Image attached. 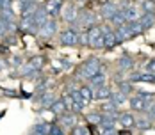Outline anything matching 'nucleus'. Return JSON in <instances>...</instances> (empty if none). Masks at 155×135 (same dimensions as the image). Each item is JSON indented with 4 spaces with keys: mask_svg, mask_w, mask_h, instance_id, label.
<instances>
[{
    "mask_svg": "<svg viewBox=\"0 0 155 135\" xmlns=\"http://www.w3.org/2000/svg\"><path fill=\"white\" fill-rule=\"evenodd\" d=\"M80 21H82V27H87V29H89V27L94 25L96 20H94V14H91V13H84V14L80 16Z\"/></svg>",
    "mask_w": 155,
    "mask_h": 135,
    "instance_id": "nucleus-24",
    "label": "nucleus"
},
{
    "mask_svg": "<svg viewBox=\"0 0 155 135\" xmlns=\"http://www.w3.org/2000/svg\"><path fill=\"white\" fill-rule=\"evenodd\" d=\"M150 117L155 119V103H152V107H150Z\"/></svg>",
    "mask_w": 155,
    "mask_h": 135,
    "instance_id": "nucleus-38",
    "label": "nucleus"
},
{
    "mask_svg": "<svg viewBox=\"0 0 155 135\" xmlns=\"http://www.w3.org/2000/svg\"><path fill=\"white\" fill-rule=\"evenodd\" d=\"M112 96V89L107 85H102L98 89H94V100H109Z\"/></svg>",
    "mask_w": 155,
    "mask_h": 135,
    "instance_id": "nucleus-13",
    "label": "nucleus"
},
{
    "mask_svg": "<svg viewBox=\"0 0 155 135\" xmlns=\"http://www.w3.org/2000/svg\"><path fill=\"white\" fill-rule=\"evenodd\" d=\"M118 85H120V91L125 92V94H130L132 92V84L130 82H120Z\"/></svg>",
    "mask_w": 155,
    "mask_h": 135,
    "instance_id": "nucleus-35",
    "label": "nucleus"
},
{
    "mask_svg": "<svg viewBox=\"0 0 155 135\" xmlns=\"http://www.w3.org/2000/svg\"><path fill=\"white\" fill-rule=\"evenodd\" d=\"M0 11H2V0H0Z\"/></svg>",
    "mask_w": 155,
    "mask_h": 135,
    "instance_id": "nucleus-40",
    "label": "nucleus"
},
{
    "mask_svg": "<svg viewBox=\"0 0 155 135\" xmlns=\"http://www.w3.org/2000/svg\"><path fill=\"white\" fill-rule=\"evenodd\" d=\"M110 100L114 101V105H116V107L127 105V94H125V92H121V91H118V92H112Z\"/></svg>",
    "mask_w": 155,
    "mask_h": 135,
    "instance_id": "nucleus-21",
    "label": "nucleus"
},
{
    "mask_svg": "<svg viewBox=\"0 0 155 135\" xmlns=\"http://www.w3.org/2000/svg\"><path fill=\"white\" fill-rule=\"evenodd\" d=\"M50 130H52V124L50 123H39L36 126H32V132L39 135H50Z\"/></svg>",
    "mask_w": 155,
    "mask_h": 135,
    "instance_id": "nucleus-20",
    "label": "nucleus"
},
{
    "mask_svg": "<svg viewBox=\"0 0 155 135\" xmlns=\"http://www.w3.org/2000/svg\"><path fill=\"white\" fill-rule=\"evenodd\" d=\"M136 126L139 128L141 132H146L152 126V119L150 117H139V119H136Z\"/></svg>",
    "mask_w": 155,
    "mask_h": 135,
    "instance_id": "nucleus-25",
    "label": "nucleus"
},
{
    "mask_svg": "<svg viewBox=\"0 0 155 135\" xmlns=\"http://www.w3.org/2000/svg\"><path fill=\"white\" fill-rule=\"evenodd\" d=\"M86 121H87V123H93V124H100V123H102V114L91 112V114L86 116Z\"/></svg>",
    "mask_w": 155,
    "mask_h": 135,
    "instance_id": "nucleus-29",
    "label": "nucleus"
},
{
    "mask_svg": "<svg viewBox=\"0 0 155 135\" xmlns=\"http://www.w3.org/2000/svg\"><path fill=\"white\" fill-rule=\"evenodd\" d=\"M70 96L73 98V101H77V103H80L82 107H86V101H84V98H82V94H80V91L78 89L70 91Z\"/></svg>",
    "mask_w": 155,
    "mask_h": 135,
    "instance_id": "nucleus-30",
    "label": "nucleus"
},
{
    "mask_svg": "<svg viewBox=\"0 0 155 135\" xmlns=\"http://www.w3.org/2000/svg\"><path fill=\"white\" fill-rule=\"evenodd\" d=\"M132 66H134V60H132V57L123 55V57L120 59V68H121V69H130Z\"/></svg>",
    "mask_w": 155,
    "mask_h": 135,
    "instance_id": "nucleus-28",
    "label": "nucleus"
},
{
    "mask_svg": "<svg viewBox=\"0 0 155 135\" xmlns=\"http://www.w3.org/2000/svg\"><path fill=\"white\" fill-rule=\"evenodd\" d=\"M59 43H61L62 46H75V45H78L77 30H73V29L62 30L61 36H59Z\"/></svg>",
    "mask_w": 155,
    "mask_h": 135,
    "instance_id": "nucleus-3",
    "label": "nucleus"
},
{
    "mask_svg": "<svg viewBox=\"0 0 155 135\" xmlns=\"http://www.w3.org/2000/svg\"><path fill=\"white\" fill-rule=\"evenodd\" d=\"M80 94H82V98H84V101H86V105H89V101L94 100V92L91 91V87H87V85H84V87H80Z\"/></svg>",
    "mask_w": 155,
    "mask_h": 135,
    "instance_id": "nucleus-22",
    "label": "nucleus"
},
{
    "mask_svg": "<svg viewBox=\"0 0 155 135\" xmlns=\"http://www.w3.org/2000/svg\"><path fill=\"white\" fill-rule=\"evenodd\" d=\"M34 71H36V69H34V68H32V64L31 62H27V64H21V66H20V75H32V73H34Z\"/></svg>",
    "mask_w": 155,
    "mask_h": 135,
    "instance_id": "nucleus-31",
    "label": "nucleus"
},
{
    "mask_svg": "<svg viewBox=\"0 0 155 135\" xmlns=\"http://www.w3.org/2000/svg\"><path fill=\"white\" fill-rule=\"evenodd\" d=\"M118 11H120V7H118L116 4H105V5L102 7V11H100V13H102V16H104L105 20H110V18L116 14Z\"/></svg>",
    "mask_w": 155,
    "mask_h": 135,
    "instance_id": "nucleus-11",
    "label": "nucleus"
},
{
    "mask_svg": "<svg viewBox=\"0 0 155 135\" xmlns=\"http://www.w3.org/2000/svg\"><path fill=\"white\" fill-rule=\"evenodd\" d=\"M29 62L32 64V68H34L36 71H39V69L43 68V64H45V59H43L41 55H36V57H32V59L29 60Z\"/></svg>",
    "mask_w": 155,
    "mask_h": 135,
    "instance_id": "nucleus-27",
    "label": "nucleus"
},
{
    "mask_svg": "<svg viewBox=\"0 0 155 135\" xmlns=\"http://www.w3.org/2000/svg\"><path fill=\"white\" fill-rule=\"evenodd\" d=\"M55 116H61V114H64L66 110H68V107H66V103H64V100H55V101H52V105L48 107Z\"/></svg>",
    "mask_w": 155,
    "mask_h": 135,
    "instance_id": "nucleus-14",
    "label": "nucleus"
},
{
    "mask_svg": "<svg viewBox=\"0 0 155 135\" xmlns=\"http://www.w3.org/2000/svg\"><path fill=\"white\" fill-rule=\"evenodd\" d=\"M59 124L71 130V128L77 124V116H75V112H71V110L68 112V110H66L64 114H61V116H59Z\"/></svg>",
    "mask_w": 155,
    "mask_h": 135,
    "instance_id": "nucleus-7",
    "label": "nucleus"
},
{
    "mask_svg": "<svg viewBox=\"0 0 155 135\" xmlns=\"http://www.w3.org/2000/svg\"><path fill=\"white\" fill-rule=\"evenodd\" d=\"M109 21H110V23H112L114 27H121V25H125V23H127V18H125L123 9H120V11H118L116 14L112 16V18H110Z\"/></svg>",
    "mask_w": 155,
    "mask_h": 135,
    "instance_id": "nucleus-19",
    "label": "nucleus"
},
{
    "mask_svg": "<svg viewBox=\"0 0 155 135\" xmlns=\"http://www.w3.org/2000/svg\"><path fill=\"white\" fill-rule=\"evenodd\" d=\"M127 27L130 29L132 36H136V34H141V32L144 30V27L141 25V21H139V20H136V21H127Z\"/></svg>",
    "mask_w": 155,
    "mask_h": 135,
    "instance_id": "nucleus-23",
    "label": "nucleus"
},
{
    "mask_svg": "<svg viewBox=\"0 0 155 135\" xmlns=\"http://www.w3.org/2000/svg\"><path fill=\"white\" fill-rule=\"evenodd\" d=\"M2 69H4V62L0 60V71H2Z\"/></svg>",
    "mask_w": 155,
    "mask_h": 135,
    "instance_id": "nucleus-39",
    "label": "nucleus"
},
{
    "mask_svg": "<svg viewBox=\"0 0 155 135\" xmlns=\"http://www.w3.org/2000/svg\"><path fill=\"white\" fill-rule=\"evenodd\" d=\"M34 20H36V25H38V29H41V27L47 23L48 20H50V16H48L47 9H45V7H38V9H36V13H34Z\"/></svg>",
    "mask_w": 155,
    "mask_h": 135,
    "instance_id": "nucleus-9",
    "label": "nucleus"
},
{
    "mask_svg": "<svg viewBox=\"0 0 155 135\" xmlns=\"http://www.w3.org/2000/svg\"><path fill=\"white\" fill-rule=\"evenodd\" d=\"M116 108H118V107L114 105V101L109 98V103H105V105L102 107V112H118Z\"/></svg>",
    "mask_w": 155,
    "mask_h": 135,
    "instance_id": "nucleus-34",
    "label": "nucleus"
},
{
    "mask_svg": "<svg viewBox=\"0 0 155 135\" xmlns=\"http://www.w3.org/2000/svg\"><path fill=\"white\" fill-rule=\"evenodd\" d=\"M87 37H89V46L91 48H104V32L102 27L93 25L87 29Z\"/></svg>",
    "mask_w": 155,
    "mask_h": 135,
    "instance_id": "nucleus-2",
    "label": "nucleus"
},
{
    "mask_svg": "<svg viewBox=\"0 0 155 135\" xmlns=\"http://www.w3.org/2000/svg\"><path fill=\"white\" fill-rule=\"evenodd\" d=\"M45 9L50 18H57L62 11V0H48L45 4Z\"/></svg>",
    "mask_w": 155,
    "mask_h": 135,
    "instance_id": "nucleus-6",
    "label": "nucleus"
},
{
    "mask_svg": "<svg viewBox=\"0 0 155 135\" xmlns=\"http://www.w3.org/2000/svg\"><path fill=\"white\" fill-rule=\"evenodd\" d=\"M105 135H110V133H118L116 130H114V126H104V130H102Z\"/></svg>",
    "mask_w": 155,
    "mask_h": 135,
    "instance_id": "nucleus-36",
    "label": "nucleus"
},
{
    "mask_svg": "<svg viewBox=\"0 0 155 135\" xmlns=\"http://www.w3.org/2000/svg\"><path fill=\"white\" fill-rule=\"evenodd\" d=\"M141 25L144 27V30L146 29H152L155 23V13H143V16L139 18Z\"/></svg>",
    "mask_w": 155,
    "mask_h": 135,
    "instance_id": "nucleus-15",
    "label": "nucleus"
},
{
    "mask_svg": "<svg viewBox=\"0 0 155 135\" xmlns=\"http://www.w3.org/2000/svg\"><path fill=\"white\" fill-rule=\"evenodd\" d=\"M61 13H62V18H64L66 21H73V20L77 18V14H78L77 5H73V4H71V5H64Z\"/></svg>",
    "mask_w": 155,
    "mask_h": 135,
    "instance_id": "nucleus-10",
    "label": "nucleus"
},
{
    "mask_svg": "<svg viewBox=\"0 0 155 135\" xmlns=\"http://www.w3.org/2000/svg\"><path fill=\"white\" fill-rule=\"evenodd\" d=\"M89 80H91V82H89V87H91V89H98V87L105 85V75H102V73H96V75L91 76Z\"/></svg>",
    "mask_w": 155,
    "mask_h": 135,
    "instance_id": "nucleus-18",
    "label": "nucleus"
},
{
    "mask_svg": "<svg viewBox=\"0 0 155 135\" xmlns=\"http://www.w3.org/2000/svg\"><path fill=\"white\" fill-rule=\"evenodd\" d=\"M146 71H148V73H153V75H155V60H150V62H148Z\"/></svg>",
    "mask_w": 155,
    "mask_h": 135,
    "instance_id": "nucleus-37",
    "label": "nucleus"
},
{
    "mask_svg": "<svg viewBox=\"0 0 155 135\" xmlns=\"http://www.w3.org/2000/svg\"><path fill=\"white\" fill-rule=\"evenodd\" d=\"M132 82H148V84H155V75L153 73H134L132 75Z\"/></svg>",
    "mask_w": 155,
    "mask_h": 135,
    "instance_id": "nucleus-12",
    "label": "nucleus"
},
{
    "mask_svg": "<svg viewBox=\"0 0 155 135\" xmlns=\"http://www.w3.org/2000/svg\"><path fill=\"white\" fill-rule=\"evenodd\" d=\"M102 32H104V46H105V48H112V46H116L120 43V41H118V36H116V30L102 27Z\"/></svg>",
    "mask_w": 155,
    "mask_h": 135,
    "instance_id": "nucleus-5",
    "label": "nucleus"
},
{
    "mask_svg": "<svg viewBox=\"0 0 155 135\" xmlns=\"http://www.w3.org/2000/svg\"><path fill=\"white\" fill-rule=\"evenodd\" d=\"M66 133V130L61 128V124L59 123H55V124H52V130H50V135H64Z\"/></svg>",
    "mask_w": 155,
    "mask_h": 135,
    "instance_id": "nucleus-32",
    "label": "nucleus"
},
{
    "mask_svg": "<svg viewBox=\"0 0 155 135\" xmlns=\"http://www.w3.org/2000/svg\"><path fill=\"white\" fill-rule=\"evenodd\" d=\"M100 69H102V64H100V60H98V59H89V60H86V62L82 64V68H80L78 75L89 80L91 76H94L96 73H100Z\"/></svg>",
    "mask_w": 155,
    "mask_h": 135,
    "instance_id": "nucleus-1",
    "label": "nucleus"
},
{
    "mask_svg": "<svg viewBox=\"0 0 155 135\" xmlns=\"http://www.w3.org/2000/svg\"><path fill=\"white\" fill-rule=\"evenodd\" d=\"M123 13H125V18L127 21H136L143 16V11H141L139 4H128L127 7H123Z\"/></svg>",
    "mask_w": 155,
    "mask_h": 135,
    "instance_id": "nucleus-4",
    "label": "nucleus"
},
{
    "mask_svg": "<svg viewBox=\"0 0 155 135\" xmlns=\"http://www.w3.org/2000/svg\"><path fill=\"white\" fill-rule=\"evenodd\" d=\"M139 7L143 13H155V2L152 0H139Z\"/></svg>",
    "mask_w": 155,
    "mask_h": 135,
    "instance_id": "nucleus-26",
    "label": "nucleus"
},
{
    "mask_svg": "<svg viewBox=\"0 0 155 135\" xmlns=\"http://www.w3.org/2000/svg\"><path fill=\"white\" fill-rule=\"evenodd\" d=\"M118 121L123 124L125 128H132V126H136V117L132 116V114H120V117H118Z\"/></svg>",
    "mask_w": 155,
    "mask_h": 135,
    "instance_id": "nucleus-17",
    "label": "nucleus"
},
{
    "mask_svg": "<svg viewBox=\"0 0 155 135\" xmlns=\"http://www.w3.org/2000/svg\"><path fill=\"white\" fill-rule=\"evenodd\" d=\"M55 32H57V21H55V18H50L47 23L39 29V34H41V36H45V37L54 36Z\"/></svg>",
    "mask_w": 155,
    "mask_h": 135,
    "instance_id": "nucleus-8",
    "label": "nucleus"
},
{
    "mask_svg": "<svg viewBox=\"0 0 155 135\" xmlns=\"http://www.w3.org/2000/svg\"><path fill=\"white\" fill-rule=\"evenodd\" d=\"M116 36H118V41H127V39L134 37L132 32H130V29L127 27V23L121 25V27H116Z\"/></svg>",
    "mask_w": 155,
    "mask_h": 135,
    "instance_id": "nucleus-16",
    "label": "nucleus"
},
{
    "mask_svg": "<svg viewBox=\"0 0 155 135\" xmlns=\"http://www.w3.org/2000/svg\"><path fill=\"white\" fill-rule=\"evenodd\" d=\"M70 133H73V135H86V133H89V132H87V128H86V126H77V124H75V126L70 130Z\"/></svg>",
    "mask_w": 155,
    "mask_h": 135,
    "instance_id": "nucleus-33",
    "label": "nucleus"
}]
</instances>
